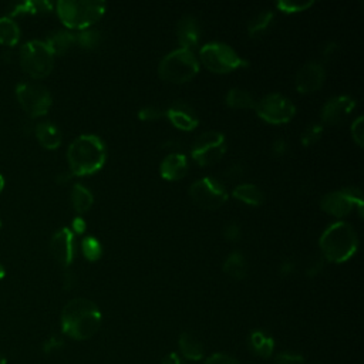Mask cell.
Returning <instances> with one entry per match:
<instances>
[{
    "label": "cell",
    "instance_id": "obj_1",
    "mask_svg": "<svg viewBox=\"0 0 364 364\" xmlns=\"http://www.w3.org/2000/svg\"><path fill=\"white\" fill-rule=\"evenodd\" d=\"M101 311L88 299H73L61 311V330L74 340L91 338L101 326Z\"/></svg>",
    "mask_w": 364,
    "mask_h": 364
},
{
    "label": "cell",
    "instance_id": "obj_2",
    "mask_svg": "<svg viewBox=\"0 0 364 364\" xmlns=\"http://www.w3.org/2000/svg\"><path fill=\"white\" fill-rule=\"evenodd\" d=\"M105 144L100 136L91 134L77 136L67 149L70 171L75 176L95 173L105 164Z\"/></svg>",
    "mask_w": 364,
    "mask_h": 364
},
{
    "label": "cell",
    "instance_id": "obj_3",
    "mask_svg": "<svg viewBox=\"0 0 364 364\" xmlns=\"http://www.w3.org/2000/svg\"><path fill=\"white\" fill-rule=\"evenodd\" d=\"M318 245L326 260L343 263L355 253L358 237L350 223L336 222L321 233Z\"/></svg>",
    "mask_w": 364,
    "mask_h": 364
},
{
    "label": "cell",
    "instance_id": "obj_4",
    "mask_svg": "<svg viewBox=\"0 0 364 364\" xmlns=\"http://www.w3.org/2000/svg\"><path fill=\"white\" fill-rule=\"evenodd\" d=\"M105 11L104 1L61 0L57 3V14L68 28L84 30L94 24Z\"/></svg>",
    "mask_w": 364,
    "mask_h": 364
},
{
    "label": "cell",
    "instance_id": "obj_5",
    "mask_svg": "<svg viewBox=\"0 0 364 364\" xmlns=\"http://www.w3.org/2000/svg\"><path fill=\"white\" fill-rule=\"evenodd\" d=\"M199 71V63L191 50L178 48L168 53L158 65V74L162 80L182 84L192 80Z\"/></svg>",
    "mask_w": 364,
    "mask_h": 364
},
{
    "label": "cell",
    "instance_id": "obj_6",
    "mask_svg": "<svg viewBox=\"0 0 364 364\" xmlns=\"http://www.w3.org/2000/svg\"><path fill=\"white\" fill-rule=\"evenodd\" d=\"M20 65L31 78H44L53 70L54 55L44 41L31 40L20 48Z\"/></svg>",
    "mask_w": 364,
    "mask_h": 364
},
{
    "label": "cell",
    "instance_id": "obj_7",
    "mask_svg": "<svg viewBox=\"0 0 364 364\" xmlns=\"http://www.w3.org/2000/svg\"><path fill=\"white\" fill-rule=\"evenodd\" d=\"M199 54L203 65L218 74L230 73L249 64L232 47L223 43H208L200 48Z\"/></svg>",
    "mask_w": 364,
    "mask_h": 364
},
{
    "label": "cell",
    "instance_id": "obj_8",
    "mask_svg": "<svg viewBox=\"0 0 364 364\" xmlns=\"http://www.w3.org/2000/svg\"><path fill=\"white\" fill-rule=\"evenodd\" d=\"M16 97L21 108L33 118L46 115L53 102L48 90L36 82H20L16 87Z\"/></svg>",
    "mask_w": 364,
    "mask_h": 364
},
{
    "label": "cell",
    "instance_id": "obj_9",
    "mask_svg": "<svg viewBox=\"0 0 364 364\" xmlns=\"http://www.w3.org/2000/svg\"><path fill=\"white\" fill-rule=\"evenodd\" d=\"M255 109L257 117H260L263 121L276 125L289 122L296 114V107L293 102L287 97L277 92L267 94L262 100L256 101Z\"/></svg>",
    "mask_w": 364,
    "mask_h": 364
},
{
    "label": "cell",
    "instance_id": "obj_10",
    "mask_svg": "<svg viewBox=\"0 0 364 364\" xmlns=\"http://www.w3.org/2000/svg\"><path fill=\"white\" fill-rule=\"evenodd\" d=\"M226 152V141L223 134L218 131H208L200 134L192 145V158L200 166L216 164Z\"/></svg>",
    "mask_w": 364,
    "mask_h": 364
},
{
    "label": "cell",
    "instance_id": "obj_11",
    "mask_svg": "<svg viewBox=\"0 0 364 364\" xmlns=\"http://www.w3.org/2000/svg\"><path fill=\"white\" fill-rule=\"evenodd\" d=\"M189 196L192 202L203 209H216L228 199L225 186L213 178H202L189 186Z\"/></svg>",
    "mask_w": 364,
    "mask_h": 364
},
{
    "label": "cell",
    "instance_id": "obj_12",
    "mask_svg": "<svg viewBox=\"0 0 364 364\" xmlns=\"http://www.w3.org/2000/svg\"><path fill=\"white\" fill-rule=\"evenodd\" d=\"M320 206L327 213L338 218L348 215L354 209H357L358 213L363 215V209H364L361 198L358 195H354L351 189H343V191L326 193L320 200Z\"/></svg>",
    "mask_w": 364,
    "mask_h": 364
},
{
    "label": "cell",
    "instance_id": "obj_13",
    "mask_svg": "<svg viewBox=\"0 0 364 364\" xmlns=\"http://www.w3.org/2000/svg\"><path fill=\"white\" fill-rule=\"evenodd\" d=\"M355 101L348 95H338L328 100L321 109V121L327 125H338L344 122L354 109Z\"/></svg>",
    "mask_w": 364,
    "mask_h": 364
},
{
    "label": "cell",
    "instance_id": "obj_14",
    "mask_svg": "<svg viewBox=\"0 0 364 364\" xmlns=\"http://www.w3.org/2000/svg\"><path fill=\"white\" fill-rule=\"evenodd\" d=\"M50 250L57 263L63 267H68L74 257V236L68 228L57 230L50 242Z\"/></svg>",
    "mask_w": 364,
    "mask_h": 364
},
{
    "label": "cell",
    "instance_id": "obj_15",
    "mask_svg": "<svg viewBox=\"0 0 364 364\" xmlns=\"http://www.w3.org/2000/svg\"><path fill=\"white\" fill-rule=\"evenodd\" d=\"M324 68L321 64L310 61L304 64L296 74V88L300 94H310L317 91L324 82Z\"/></svg>",
    "mask_w": 364,
    "mask_h": 364
},
{
    "label": "cell",
    "instance_id": "obj_16",
    "mask_svg": "<svg viewBox=\"0 0 364 364\" xmlns=\"http://www.w3.org/2000/svg\"><path fill=\"white\" fill-rule=\"evenodd\" d=\"M176 36L181 48L192 51V48L198 44L200 36L198 20L193 16H183L178 23Z\"/></svg>",
    "mask_w": 364,
    "mask_h": 364
},
{
    "label": "cell",
    "instance_id": "obj_17",
    "mask_svg": "<svg viewBox=\"0 0 364 364\" xmlns=\"http://www.w3.org/2000/svg\"><path fill=\"white\" fill-rule=\"evenodd\" d=\"M161 176L166 181H178L182 179L188 173V159L182 154H169L161 162L159 166Z\"/></svg>",
    "mask_w": 364,
    "mask_h": 364
},
{
    "label": "cell",
    "instance_id": "obj_18",
    "mask_svg": "<svg viewBox=\"0 0 364 364\" xmlns=\"http://www.w3.org/2000/svg\"><path fill=\"white\" fill-rule=\"evenodd\" d=\"M166 117L169 121L179 129L182 131H192L193 128L198 127V118L195 112L186 105V104H173L168 111Z\"/></svg>",
    "mask_w": 364,
    "mask_h": 364
},
{
    "label": "cell",
    "instance_id": "obj_19",
    "mask_svg": "<svg viewBox=\"0 0 364 364\" xmlns=\"http://www.w3.org/2000/svg\"><path fill=\"white\" fill-rule=\"evenodd\" d=\"M34 134L37 141L46 148V149H57L61 144V131L60 128L53 122H40L34 128Z\"/></svg>",
    "mask_w": 364,
    "mask_h": 364
},
{
    "label": "cell",
    "instance_id": "obj_20",
    "mask_svg": "<svg viewBox=\"0 0 364 364\" xmlns=\"http://www.w3.org/2000/svg\"><path fill=\"white\" fill-rule=\"evenodd\" d=\"M44 43L47 44L53 55H61L75 44V34L65 30H58L51 33Z\"/></svg>",
    "mask_w": 364,
    "mask_h": 364
},
{
    "label": "cell",
    "instance_id": "obj_21",
    "mask_svg": "<svg viewBox=\"0 0 364 364\" xmlns=\"http://www.w3.org/2000/svg\"><path fill=\"white\" fill-rule=\"evenodd\" d=\"M178 347L181 354L186 358V360H192V361H199L200 358H203V346L202 343L192 336L191 333H182L179 336L178 340Z\"/></svg>",
    "mask_w": 364,
    "mask_h": 364
},
{
    "label": "cell",
    "instance_id": "obj_22",
    "mask_svg": "<svg viewBox=\"0 0 364 364\" xmlns=\"http://www.w3.org/2000/svg\"><path fill=\"white\" fill-rule=\"evenodd\" d=\"M249 346L255 354L263 358H269L273 354L274 340L270 336H267L264 331L255 330L249 336Z\"/></svg>",
    "mask_w": 364,
    "mask_h": 364
},
{
    "label": "cell",
    "instance_id": "obj_23",
    "mask_svg": "<svg viewBox=\"0 0 364 364\" xmlns=\"http://www.w3.org/2000/svg\"><path fill=\"white\" fill-rule=\"evenodd\" d=\"M53 9V4L44 0H36V1H21L14 3L9 9L10 18L20 14H37V13H47ZM7 16V17H9Z\"/></svg>",
    "mask_w": 364,
    "mask_h": 364
},
{
    "label": "cell",
    "instance_id": "obj_24",
    "mask_svg": "<svg viewBox=\"0 0 364 364\" xmlns=\"http://www.w3.org/2000/svg\"><path fill=\"white\" fill-rule=\"evenodd\" d=\"M223 272L233 279H243L247 273V263L245 256L235 250L223 262Z\"/></svg>",
    "mask_w": 364,
    "mask_h": 364
},
{
    "label": "cell",
    "instance_id": "obj_25",
    "mask_svg": "<svg viewBox=\"0 0 364 364\" xmlns=\"http://www.w3.org/2000/svg\"><path fill=\"white\" fill-rule=\"evenodd\" d=\"M70 199H71V205H73L74 210L78 212V213L87 212L91 208L92 202H94L92 193L81 183H75L73 186Z\"/></svg>",
    "mask_w": 364,
    "mask_h": 364
},
{
    "label": "cell",
    "instance_id": "obj_26",
    "mask_svg": "<svg viewBox=\"0 0 364 364\" xmlns=\"http://www.w3.org/2000/svg\"><path fill=\"white\" fill-rule=\"evenodd\" d=\"M233 196L247 205L257 206L263 202V192L253 183H242L233 189Z\"/></svg>",
    "mask_w": 364,
    "mask_h": 364
},
{
    "label": "cell",
    "instance_id": "obj_27",
    "mask_svg": "<svg viewBox=\"0 0 364 364\" xmlns=\"http://www.w3.org/2000/svg\"><path fill=\"white\" fill-rule=\"evenodd\" d=\"M20 40V28L10 17H0V44L13 47Z\"/></svg>",
    "mask_w": 364,
    "mask_h": 364
},
{
    "label": "cell",
    "instance_id": "obj_28",
    "mask_svg": "<svg viewBox=\"0 0 364 364\" xmlns=\"http://www.w3.org/2000/svg\"><path fill=\"white\" fill-rule=\"evenodd\" d=\"M226 104L232 108H255L256 101L250 92L240 88H232L226 94Z\"/></svg>",
    "mask_w": 364,
    "mask_h": 364
},
{
    "label": "cell",
    "instance_id": "obj_29",
    "mask_svg": "<svg viewBox=\"0 0 364 364\" xmlns=\"http://www.w3.org/2000/svg\"><path fill=\"white\" fill-rule=\"evenodd\" d=\"M272 20H273V11L264 10L262 13H259L255 18H252L249 21V26H247L249 36H252V37L262 36L267 30V27L270 26Z\"/></svg>",
    "mask_w": 364,
    "mask_h": 364
},
{
    "label": "cell",
    "instance_id": "obj_30",
    "mask_svg": "<svg viewBox=\"0 0 364 364\" xmlns=\"http://www.w3.org/2000/svg\"><path fill=\"white\" fill-rule=\"evenodd\" d=\"M81 250H82V255L85 256V259L90 260V262L98 260L101 257V255H102L101 243L95 237H91V236L82 239Z\"/></svg>",
    "mask_w": 364,
    "mask_h": 364
},
{
    "label": "cell",
    "instance_id": "obj_31",
    "mask_svg": "<svg viewBox=\"0 0 364 364\" xmlns=\"http://www.w3.org/2000/svg\"><path fill=\"white\" fill-rule=\"evenodd\" d=\"M101 41V34L98 30H84L75 34V43L87 50L95 48Z\"/></svg>",
    "mask_w": 364,
    "mask_h": 364
},
{
    "label": "cell",
    "instance_id": "obj_32",
    "mask_svg": "<svg viewBox=\"0 0 364 364\" xmlns=\"http://www.w3.org/2000/svg\"><path fill=\"white\" fill-rule=\"evenodd\" d=\"M313 0H280L277 9L283 13H299L313 6Z\"/></svg>",
    "mask_w": 364,
    "mask_h": 364
},
{
    "label": "cell",
    "instance_id": "obj_33",
    "mask_svg": "<svg viewBox=\"0 0 364 364\" xmlns=\"http://www.w3.org/2000/svg\"><path fill=\"white\" fill-rule=\"evenodd\" d=\"M323 134V125L321 124H310L304 128L303 134H301V144L304 146H310V145H314L320 136Z\"/></svg>",
    "mask_w": 364,
    "mask_h": 364
},
{
    "label": "cell",
    "instance_id": "obj_34",
    "mask_svg": "<svg viewBox=\"0 0 364 364\" xmlns=\"http://www.w3.org/2000/svg\"><path fill=\"white\" fill-rule=\"evenodd\" d=\"M351 135L353 139L358 146H363L364 144V118L360 115L351 125Z\"/></svg>",
    "mask_w": 364,
    "mask_h": 364
},
{
    "label": "cell",
    "instance_id": "obj_35",
    "mask_svg": "<svg viewBox=\"0 0 364 364\" xmlns=\"http://www.w3.org/2000/svg\"><path fill=\"white\" fill-rule=\"evenodd\" d=\"M303 363H304V360L300 354L290 353V351L280 353L274 358V364H303Z\"/></svg>",
    "mask_w": 364,
    "mask_h": 364
},
{
    "label": "cell",
    "instance_id": "obj_36",
    "mask_svg": "<svg viewBox=\"0 0 364 364\" xmlns=\"http://www.w3.org/2000/svg\"><path fill=\"white\" fill-rule=\"evenodd\" d=\"M203 364H240L235 357L225 353H215L209 355Z\"/></svg>",
    "mask_w": 364,
    "mask_h": 364
},
{
    "label": "cell",
    "instance_id": "obj_37",
    "mask_svg": "<svg viewBox=\"0 0 364 364\" xmlns=\"http://www.w3.org/2000/svg\"><path fill=\"white\" fill-rule=\"evenodd\" d=\"M138 117L142 121H155V119L162 117V111L159 108H156V107L148 105V107H144L142 109H139Z\"/></svg>",
    "mask_w": 364,
    "mask_h": 364
},
{
    "label": "cell",
    "instance_id": "obj_38",
    "mask_svg": "<svg viewBox=\"0 0 364 364\" xmlns=\"http://www.w3.org/2000/svg\"><path fill=\"white\" fill-rule=\"evenodd\" d=\"M223 235H225V237H226L228 240L235 242V240H237L239 236H240V226H239L237 223H235V222H230V223H228V225L225 226Z\"/></svg>",
    "mask_w": 364,
    "mask_h": 364
},
{
    "label": "cell",
    "instance_id": "obj_39",
    "mask_svg": "<svg viewBox=\"0 0 364 364\" xmlns=\"http://www.w3.org/2000/svg\"><path fill=\"white\" fill-rule=\"evenodd\" d=\"M287 148H289V145H287V142H286L284 139H277V141H274V142H273V146H272L273 154L277 155V156L284 155L286 151H287Z\"/></svg>",
    "mask_w": 364,
    "mask_h": 364
},
{
    "label": "cell",
    "instance_id": "obj_40",
    "mask_svg": "<svg viewBox=\"0 0 364 364\" xmlns=\"http://www.w3.org/2000/svg\"><path fill=\"white\" fill-rule=\"evenodd\" d=\"M71 228H73V230H74L75 233H78V235H80V233H84V230H85L87 225H85V220H84L82 218L77 216V218L73 220Z\"/></svg>",
    "mask_w": 364,
    "mask_h": 364
},
{
    "label": "cell",
    "instance_id": "obj_41",
    "mask_svg": "<svg viewBox=\"0 0 364 364\" xmlns=\"http://www.w3.org/2000/svg\"><path fill=\"white\" fill-rule=\"evenodd\" d=\"M61 346H63V341H61L60 338H57V337H51V338H48V340L46 341V344H44V350H46V351H50V350L58 348V347H61Z\"/></svg>",
    "mask_w": 364,
    "mask_h": 364
},
{
    "label": "cell",
    "instance_id": "obj_42",
    "mask_svg": "<svg viewBox=\"0 0 364 364\" xmlns=\"http://www.w3.org/2000/svg\"><path fill=\"white\" fill-rule=\"evenodd\" d=\"M161 364H183V363H182L181 357L176 353H169V354H166L164 357Z\"/></svg>",
    "mask_w": 364,
    "mask_h": 364
},
{
    "label": "cell",
    "instance_id": "obj_43",
    "mask_svg": "<svg viewBox=\"0 0 364 364\" xmlns=\"http://www.w3.org/2000/svg\"><path fill=\"white\" fill-rule=\"evenodd\" d=\"M321 269H323V260L320 259V260H316V262L307 269V274H309V276H314V274L320 273Z\"/></svg>",
    "mask_w": 364,
    "mask_h": 364
},
{
    "label": "cell",
    "instance_id": "obj_44",
    "mask_svg": "<svg viewBox=\"0 0 364 364\" xmlns=\"http://www.w3.org/2000/svg\"><path fill=\"white\" fill-rule=\"evenodd\" d=\"M293 267H294V266H293V263H290V262H283V263H282V270H280V272H282L283 274H287V273H290V272L293 270Z\"/></svg>",
    "mask_w": 364,
    "mask_h": 364
},
{
    "label": "cell",
    "instance_id": "obj_45",
    "mask_svg": "<svg viewBox=\"0 0 364 364\" xmlns=\"http://www.w3.org/2000/svg\"><path fill=\"white\" fill-rule=\"evenodd\" d=\"M70 178H71V172H70V173L63 172V173H60V175L57 176V183H65Z\"/></svg>",
    "mask_w": 364,
    "mask_h": 364
},
{
    "label": "cell",
    "instance_id": "obj_46",
    "mask_svg": "<svg viewBox=\"0 0 364 364\" xmlns=\"http://www.w3.org/2000/svg\"><path fill=\"white\" fill-rule=\"evenodd\" d=\"M6 276V269H4V266L0 263V279H3Z\"/></svg>",
    "mask_w": 364,
    "mask_h": 364
},
{
    "label": "cell",
    "instance_id": "obj_47",
    "mask_svg": "<svg viewBox=\"0 0 364 364\" xmlns=\"http://www.w3.org/2000/svg\"><path fill=\"white\" fill-rule=\"evenodd\" d=\"M3 188H4V178L0 175V192L3 191Z\"/></svg>",
    "mask_w": 364,
    "mask_h": 364
},
{
    "label": "cell",
    "instance_id": "obj_48",
    "mask_svg": "<svg viewBox=\"0 0 364 364\" xmlns=\"http://www.w3.org/2000/svg\"><path fill=\"white\" fill-rule=\"evenodd\" d=\"M0 364H6V357L3 354H0Z\"/></svg>",
    "mask_w": 364,
    "mask_h": 364
},
{
    "label": "cell",
    "instance_id": "obj_49",
    "mask_svg": "<svg viewBox=\"0 0 364 364\" xmlns=\"http://www.w3.org/2000/svg\"><path fill=\"white\" fill-rule=\"evenodd\" d=\"M0 228H1V222H0Z\"/></svg>",
    "mask_w": 364,
    "mask_h": 364
}]
</instances>
